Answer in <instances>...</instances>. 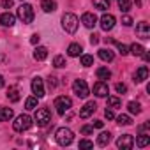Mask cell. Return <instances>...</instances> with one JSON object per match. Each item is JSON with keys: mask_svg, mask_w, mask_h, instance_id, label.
<instances>
[{"mask_svg": "<svg viewBox=\"0 0 150 150\" xmlns=\"http://www.w3.org/2000/svg\"><path fill=\"white\" fill-rule=\"evenodd\" d=\"M78 25H80V20L76 14H72V13H65L62 16V28L67 32V34H74L78 30Z\"/></svg>", "mask_w": 150, "mask_h": 150, "instance_id": "6da1fadb", "label": "cell"}, {"mask_svg": "<svg viewBox=\"0 0 150 150\" xmlns=\"http://www.w3.org/2000/svg\"><path fill=\"white\" fill-rule=\"evenodd\" d=\"M55 139H57V143H58L60 146H67V145L72 143L74 132H72L71 129H67V127H60V129H57V132H55Z\"/></svg>", "mask_w": 150, "mask_h": 150, "instance_id": "7a4b0ae2", "label": "cell"}, {"mask_svg": "<svg viewBox=\"0 0 150 150\" xmlns=\"http://www.w3.org/2000/svg\"><path fill=\"white\" fill-rule=\"evenodd\" d=\"M34 7L30 6V4H21L20 7H18V18L23 21V23H32L34 21Z\"/></svg>", "mask_w": 150, "mask_h": 150, "instance_id": "3957f363", "label": "cell"}, {"mask_svg": "<svg viewBox=\"0 0 150 150\" xmlns=\"http://www.w3.org/2000/svg\"><path fill=\"white\" fill-rule=\"evenodd\" d=\"M55 108H57V113L58 115H65V111H69L72 108V99L67 97V96H58L55 99Z\"/></svg>", "mask_w": 150, "mask_h": 150, "instance_id": "277c9868", "label": "cell"}, {"mask_svg": "<svg viewBox=\"0 0 150 150\" xmlns=\"http://www.w3.org/2000/svg\"><path fill=\"white\" fill-rule=\"evenodd\" d=\"M32 127V117L28 115H20L14 122H13V129L16 132H23V131H28Z\"/></svg>", "mask_w": 150, "mask_h": 150, "instance_id": "5b68a950", "label": "cell"}, {"mask_svg": "<svg viewBox=\"0 0 150 150\" xmlns=\"http://www.w3.org/2000/svg\"><path fill=\"white\" fill-rule=\"evenodd\" d=\"M34 120L37 122V125L39 127H46L50 122H51V113H50V110L48 108H35V117H34Z\"/></svg>", "mask_w": 150, "mask_h": 150, "instance_id": "8992f818", "label": "cell"}, {"mask_svg": "<svg viewBox=\"0 0 150 150\" xmlns=\"http://www.w3.org/2000/svg\"><path fill=\"white\" fill-rule=\"evenodd\" d=\"M72 90H74V94H76L78 97H81V99L88 97V94H90V88H88V85H87L85 80H76V81L72 83Z\"/></svg>", "mask_w": 150, "mask_h": 150, "instance_id": "52a82bcc", "label": "cell"}, {"mask_svg": "<svg viewBox=\"0 0 150 150\" xmlns=\"http://www.w3.org/2000/svg\"><path fill=\"white\" fill-rule=\"evenodd\" d=\"M117 146L120 150H131L134 146V138L131 134H122L118 139H117Z\"/></svg>", "mask_w": 150, "mask_h": 150, "instance_id": "ba28073f", "label": "cell"}, {"mask_svg": "<svg viewBox=\"0 0 150 150\" xmlns=\"http://www.w3.org/2000/svg\"><path fill=\"white\" fill-rule=\"evenodd\" d=\"M32 92H34V96L37 97V99H41V97H44V81L39 78V76H35L34 80H32Z\"/></svg>", "mask_w": 150, "mask_h": 150, "instance_id": "9c48e42d", "label": "cell"}, {"mask_svg": "<svg viewBox=\"0 0 150 150\" xmlns=\"http://www.w3.org/2000/svg\"><path fill=\"white\" fill-rule=\"evenodd\" d=\"M136 35L141 39H150V25L146 21H139L136 25Z\"/></svg>", "mask_w": 150, "mask_h": 150, "instance_id": "30bf717a", "label": "cell"}, {"mask_svg": "<svg viewBox=\"0 0 150 150\" xmlns=\"http://www.w3.org/2000/svg\"><path fill=\"white\" fill-rule=\"evenodd\" d=\"M132 78H134V83H143L145 80H148V67H146V65L138 67Z\"/></svg>", "mask_w": 150, "mask_h": 150, "instance_id": "8fae6325", "label": "cell"}, {"mask_svg": "<svg viewBox=\"0 0 150 150\" xmlns=\"http://www.w3.org/2000/svg\"><path fill=\"white\" fill-rule=\"evenodd\" d=\"M115 21H117V20H115L113 14H103V16H101V28L108 32V30H111V28L115 27Z\"/></svg>", "mask_w": 150, "mask_h": 150, "instance_id": "7c38bea8", "label": "cell"}, {"mask_svg": "<svg viewBox=\"0 0 150 150\" xmlns=\"http://www.w3.org/2000/svg\"><path fill=\"white\" fill-rule=\"evenodd\" d=\"M97 110V104L94 103V101H88L81 110H80V117L81 118H88V117H92L94 115V111Z\"/></svg>", "mask_w": 150, "mask_h": 150, "instance_id": "4fadbf2b", "label": "cell"}, {"mask_svg": "<svg viewBox=\"0 0 150 150\" xmlns=\"http://www.w3.org/2000/svg\"><path fill=\"white\" fill-rule=\"evenodd\" d=\"M94 94L97 96V97H108V94H110V88H108V85L104 83V81H97L96 85H94Z\"/></svg>", "mask_w": 150, "mask_h": 150, "instance_id": "5bb4252c", "label": "cell"}, {"mask_svg": "<svg viewBox=\"0 0 150 150\" xmlns=\"http://www.w3.org/2000/svg\"><path fill=\"white\" fill-rule=\"evenodd\" d=\"M81 23H83L87 28H94L96 23H97V18H96L94 13H83V16H81Z\"/></svg>", "mask_w": 150, "mask_h": 150, "instance_id": "9a60e30c", "label": "cell"}, {"mask_svg": "<svg viewBox=\"0 0 150 150\" xmlns=\"http://www.w3.org/2000/svg\"><path fill=\"white\" fill-rule=\"evenodd\" d=\"M14 21H16V18H14V14H11V13L0 14V25H2V27H13Z\"/></svg>", "mask_w": 150, "mask_h": 150, "instance_id": "2e32d148", "label": "cell"}, {"mask_svg": "<svg viewBox=\"0 0 150 150\" xmlns=\"http://www.w3.org/2000/svg\"><path fill=\"white\" fill-rule=\"evenodd\" d=\"M46 57H48V48H44V46H37L35 51H34V58H35L37 62H42V60H46Z\"/></svg>", "mask_w": 150, "mask_h": 150, "instance_id": "e0dca14e", "label": "cell"}, {"mask_svg": "<svg viewBox=\"0 0 150 150\" xmlns=\"http://www.w3.org/2000/svg\"><path fill=\"white\" fill-rule=\"evenodd\" d=\"M96 76H97V80H101V81L110 80V78H111V71H110L108 67H99V69L96 71Z\"/></svg>", "mask_w": 150, "mask_h": 150, "instance_id": "ac0fdd59", "label": "cell"}, {"mask_svg": "<svg viewBox=\"0 0 150 150\" xmlns=\"http://www.w3.org/2000/svg\"><path fill=\"white\" fill-rule=\"evenodd\" d=\"M41 9L44 13H53L57 9V2L55 0H41Z\"/></svg>", "mask_w": 150, "mask_h": 150, "instance_id": "d6986e66", "label": "cell"}, {"mask_svg": "<svg viewBox=\"0 0 150 150\" xmlns=\"http://www.w3.org/2000/svg\"><path fill=\"white\" fill-rule=\"evenodd\" d=\"M99 58H101L103 62H113V58H115V55H113V51H111V50H106V48H101V50H99Z\"/></svg>", "mask_w": 150, "mask_h": 150, "instance_id": "ffe728a7", "label": "cell"}, {"mask_svg": "<svg viewBox=\"0 0 150 150\" xmlns=\"http://www.w3.org/2000/svg\"><path fill=\"white\" fill-rule=\"evenodd\" d=\"M81 46L78 44V42H72V44H69V48H67V55L69 57H80L81 55Z\"/></svg>", "mask_w": 150, "mask_h": 150, "instance_id": "44dd1931", "label": "cell"}, {"mask_svg": "<svg viewBox=\"0 0 150 150\" xmlns=\"http://www.w3.org/2000/svg\"><path fill=\"white\" fill-rule=\"evenodd\" d=\"M14 117V111L11 108H0V122H9Z\"/></svg>", "mask_w": 150, "mask_h": 150, "instance_id": "7402d4cb", "label": "cell"}, {"mask_svg": "<svg viewBox=\"0 0 150 150\" xmlns=\"http://www.w3.org/2000/svg\"><path fill=\"white\" fill-rule=\"evenodd\" d=\"M7 99H9L11 103H18V101H20V88H18V87H9V90H7Z\"/></svg>", "mask_w": 150, "mask_h": 150, "instance_id": "603a6c76", "label": "cell"}, {"mask_svg": "<svg viewBox=\"0 0 150 150\" xmlns=\"http://www.w3.org/2000/svg\"><path fill=\"white\" fill-rule=\"evenodd\" d=\"M143 51H146L141 44H138V42H134V44H131L129 46V53H132L134 57H141L143 55Z\"/></svg>", "mask_w": 150, "mask_h": 150, "instance_id": "cb8c5ba5", "label": "cell"}, {"mask_svg": "<svg viewBox=\"0 0 150 150\" xmlns=\"http://www.w3.org/2000/svg\"><path fill=\"white\" fill-rule=\"evenodd\" d=\"M110 141H111V134H110V132H101V134L97 136V145H99V146H106Z\"/></svg>", "mask_w": 150, "mask_h": 150, "instance_id": "d4e9b609", "label": "cell"}, {"mask_svg": "<svg viewBox=\"0 0 150 150\" xmlns=\"http://www.w3.org/2000/svg\"><path fill=\"white\" fill-rule=\"evenodd\" d=\"M148 143H150V136H148V134H145V132H141V134L136 138V146H139V148L146 146Z\"/></svg>", "mask_w": 150, "mask_h": 150, "instance_id": "484cf974", "label": "cell"}, {"mask_svg": "<svg viewBox=\"0 0 150 150\" xmlns=\"http://www.w3.org/2000/svg\"><path fill=\"white\" fill-rule=\"evenodd\" d=\"M127 110H129V113H131V115H139V113H141V104H139V103L131 101V103L127 104Z\"/></svg>", "mask_w": 150, "mask_h": 150, "instance_id": "4316f807", "label": "cell"}, {"mask_svg": "<svg viewBox=\"0 0 150 150\" xmlns=\"http://www.w3.org/2000/svg\"><path fill=\"white\" fill-rule=\"evenodd\" d=\"M110 4H111V0H94V6L101 11H106L110 9Z\"/></svg>", "mask_w": 150, "mask_h": 150, "instance_id": "83f0119b", "label": "cell"}, {"mask_svg": "<svg viewBox=\"0 0 150 150\" xmlns=\"http://www.w3.org/2000/svg\"><path fill=\"white\" fill-rule=\"evenodd\" d=\"M53 65H55L57 69H62V67H65V65H67V62H65V57H62V55H57V57L53 58Z\"/></svg>", "mask_w": 150, "mask_h": 150, "instance_id": "f1b7e54d", "label": "cell"}, {"mask_svg": "<svg viewBox=\"0 0 150 150\" xmlns=\"http://www.w3.org/2000/svg\"><path fill=\"white\" fill-rule=\"evenodd\" d=\"M37 108V97L34 96V97H28L27 101H25V110H28V111H32V110H35Z\"/></svg>", "mask_w": 150, "mask_h": 150, "instance_id": "f546056e", "label": "cell"}, {"mask_svg": "<svg viewBox=\"0 0 150 150\" xmlns=\"http://www.w3.org/2000/svg\"><path fill=\"white\" fill-rule=\"evenodd\" d=\"M118 9L122 11V13H129L131 11V0H118Z\"/></svg>", "mask_w": 150, "mask_h": 150, "instance_id": "4dcf8cb0", "label": "cell"}, {"mask_svg": "<svg viewBox=\"0 0 150 150\" xmlns=\"http://www.w3.org/2000/svg\"><path fill=\"white\" fill-rule=\"evenodd\" d=\"M122 106V103H120V99L118 97H108V108H111V110H115V108H120Z\"/></svg>", "mask_w": 150, "mask_h": 150, "instance_id": "1f68e13d", "label": "cell"}, {"mask_svg": "<svg viewBox=\"0 0 150 150\" xmlns=\"http://www.w3.org/2000/svg\"><path fill=\"white\" fill-rule=\"evenodd\" d=\"M117 124H120V125H131L132 120H131L129 115H118L117 117Z\"/></svg>", "mask_w": 150, "mask_h": 150, "instance_id": "d6a6232c", "label": "cell"}, {"mask_svg": "<svg viewBox=\"0 0 150 150\" xmlns=\"http://www.w3.org/2000/svg\"><path fill=\"white\" fill-rule=\"evenodd\" d=\"M81 65H83V67L94 65V57H92V55H81Z\"/></svg>", "mask_w": 150, "mask_h": 150, "instance_id": "836d02e7", "label": "cell"}, {"mask_svg": "<svg viewBox=\"0 0 150 150\" xmlns=\"http://www.w3.org/2000/svg\"><path fill=\"white\" fill-rule=\"evenodd\" d=\"M78 146L80 148H94V141H90V139H80Z\"/></svg>", "mask_w": 150, "mask_h": 150, "instance_id": "e575fe53", "label": "cell"}, {"mask_svg": "<svg viewBox=\"0 0 150 150\" xmlns=\"http://www.w3.org/2000/svg\"><path fill=\"white\" fill-rule=\"evenodd\" d=\"M92 132H94V125H83V127H81V134L90 136Z\"/></svg>", "mask_w": 150, "mask_h": 150, "instance_id": "d590c367", "label": "cell"}, {"mask_svg": "<svg viewBox=\"0 0 150 150\" xmlns=\"http://www.w3.org/2000/svg\"><path fill=\"white\" fill-rule=\"evenodd\" d=\"M115 90H117L118 94H125V92H127V87H125L124 83H117V85H115Z\"/></svg>", "mask_w": 150, "mask_h": 150, "instance_id": "8d00e7d4", "label": "cell"}, {"mask_svg": "<svg viewBox=\"0 0 150 150\" xmlns=\"http://www.w3.org/2000/svg\"><path fill=\"white\" fill-rule=\"evenodd\" d=\"M48 87H50L51 90L57 88V78H55V76H50V78H48Z\"/></svg>", "mask_w": 150, "mask_h": 150, "instance_id": "74e56055", "label": "cell"}, {"mask_svg": "<svg viewBox=\"0 0 150 150\" xmlns=\"http://www.w3.org/2000/svg\"><path fill=\"white\" fill-rule=\"evenodd\" d=\"M122 23H124L125 27H131V25H132V18L125 14V16H122Z\"/></svg>", "mask_w": 150, "mask_h": 150, "instance_id": "f35d334b", "label": "cell"}, {"mask_svg": "<svg viewBox=\"0 0 150 150\" xmlns=\"http://www.w3.org/2000/svg\"><path fill=\"white\" fill-rule=\"evenodd\" d=\"M104 117H106L108 120H113V118H115V113H113V110H111V108H106V111H104Z\"/></svg>", "mask_w": 150, "mask_h": 150, "instance_id": "ab89813d", "label": "cell"}, {"mask_svg": "<svg viewBox=\"0 0 150 150\" xmlns=\"http://www.w3.org/2000/svg\"><path fill=\"white\" fill-rule=\"evenodd\" d=\"M39 41H41V35H39V34H32L30 42H32V44H39Z\"/></svg>", "mask_w": 150, "mask_h": 150, "instance_id": "60d3db41", "label": "cell"}, {"mask_svg": "<svg viewBox=\"0 0 150 150\" xmlns=\"http://www.w3.org/2000/svg\"><path fill=\"white\" fill-rule=\"evenodd\" d=\"M2 7L4 9H11L13 7V0H2Z\"/></svg>", "mask_w": 150, "mask_h": 150, "instance_id": "b9f144b4", "label": "cell"}, {"mask_svg": "<svg viewBox=\"0 0 150 150\" xmlns=\"http://www.w3.org/2000/svg\"><path fill=\"white\" fill-rule=\"evenodd\" d=\"M97 42H99V35H97V34H92V35H90V44L94 46V44H97Z\"/></svg>", "mask_w": 150, "mask_h": 150, "instance_id": "7bdbcfd3", "label": "cell"}, {"mask_svg": "<svg viewBox=\"0 0 150 150\" xmlns=\"http://www.w3.org/2000/svg\"><path fill=\"white\" fill-rule=\"evenodd\" d=\"M94 127L96 129H103L104 127V122L103 120H94Z\"/></svg>", "mask_w": 150, "mask_h": 150, "instance_id": "ee69618b", "label": "cell"}, {"mask_svg": "<svg viewBox=\"0 0 150 150\" xmlns=\"http://www.w3.org/2000/svg\"><path fill=\"white\" fill-rule=\"evenodd\" d=\"M4 87H6V81H4V76L0 74V88H4Z\"/></svg>", "mask_w": 150, "mask_h": 150, "instance_id": "f6af8a7d", "label": "cell"}, {"mask_svg": "<svg viewBox=\"0 0 150 150\" xmlns=\"http://www.w3.org/2000/svg\"><path fill=\"white\" fill-rule=\"evenodd\" d=\"M141 57H143V60H145V62H148V60H150V55H148V53H145V51H143V55H141Z\"/></svg>", "mask_w": 150, "mask_h": 150, "instance_id": "bcb514c9", "label": "cell"}]
</instances>
